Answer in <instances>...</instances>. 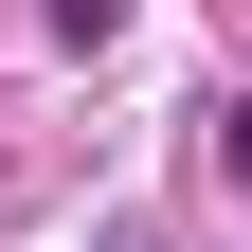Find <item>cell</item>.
Masks as SVG:
<instances>
[{"label": "cell", "instance_id": "1", "mask_svg": "<svg viewBox=\"0 0 252 252\" xmlns=\"http://www.w3.org/2000/svg\"><path fill=\"white\" fill-rule=\"evenodd\" d=\"M36 18H54L72 54H108V36H126V0H36Z\"/></svg>", "mask_w": 252, "mask_h": 252}, {"label": "cell", "instance_id": "2", "mask_svg": "<svg viewBox=\"0 0 252 252\" xmlns=\"http://www.w3.org/2000/svg\"><path fill=\"white\" fill-rule=\"evenodd\" d=\"M216 144H234V180H252V90H234V126H216Z\"/></svg>", "mask_w": 252, "mask_h": 252}, {"label": "cell", "instance_id": "3", "mask_svg": "<svg viewBox=\"0 0 252 252\" xmlns=\"http://www.w3.org/2000/svg\"><path fill=\"white\" fill-rule=\"evenodd\" d=\"M108 252H162V234H108Z\"/></svg>", "mask_w": 252, "mask_h": 252}]
</instances>
